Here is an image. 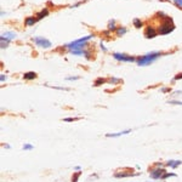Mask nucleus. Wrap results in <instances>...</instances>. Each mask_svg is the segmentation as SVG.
<instances>
[{"mask_svg": "<svg viewBox=\"0 0 182 182\" xmlns=\"http://www.w3.org/2000/svg\"><path fill=\"white\" fill-rule=\"evenodd\" d=\"M163 54L159 52V51H153V52H148L146 54L145 56L142 57H140V59L136 61L138 66H141V67H145V66H148V64H151L153 63L158 57H160Z\"/></svg>", "mask_w": 182, "mask_h": 182, "instance_id": "nucleus-1", "label": "nucleus"}, {"mask_svg": "<svg viewBox=\"0 0 182 182\" xmlns=\"http://www.w3.org/2000/svg\"><path fill=\"white\" fill-rule=\"evenodd\" d=\"M92 38H94L92 34L86 35L84 38H80V39H77V40H74V41H71V43H68V44H66L64 47L66 49H69V50H75V49H84L87 45V41L90 39H92Z\"/></svg>", "mask_w": 182, "mask_h": 182, "instance_id": "nucleus-2", "label": "nucleus"}, {"mask_svg": "<svg viewBox=\"0 0 182 182\" xmlns=\"http://www.w3.org/2000/svg\"><path fill=\"white\" fill-rule=\"evenodd\" d=\"M174 29H175V26H174V23H172V20L169 16H166V17L163 20V24L159 27L158 33L162 35H166V34H170Z\"/></svg>", "mask_w": 182, "mask_h": 182, "instance_id": "nucleus-3", "label": "nucleus"}, {"mask_svg": "<svg viewBox=\"0 0 182 182\" xmlns=\"http://www.w3.org/2000/svg\"><path fill=\"white\" fill-rule=\"evenodd\" d=\"M33 41L35 43V45L43 47V49H50L52 46V43L49 39L44 38V37H34L33 38Z\"/></svg>", "mask_w": 182, "mask_h": 182, "instance_id": "nucleus-4", "label": "nucleus"}, {"mask_svg": "<svg viewBox=\"0 0 182 182\" xmlns=\"http://www.w3.org/2000/svg\"><path fill=\"white\" fill-rule=\"evenodd\" d=\"M113 57L117 61H119V62H136L137 61L135 57L129 56L126 54H120V52H114L113 54Z\"/></svg>", "mask_w": 182, "mask_h": 182, "instance_id": "nucleus-5", "label": "nucleus"}, {"mask_svg": "<svg viewBox=\"0 0 182 182\" xmlns=\"http://www.w3.org/2000/svg\"><path fill=\"white\" fill-rule=\"evenodd\" d=\"M166 172V170L165 169H160V168H155V169H152L150 170V174H151V177L154 178V180H162L163 175Z\"/></svg>", "mask_w": 182, "mask_h": 182, "instance_id": "nucleus-6", "label": "nucleus"}, {"mask_svg": "<svg viewBox=\"0 0 182 182\" xmlns=\"http://www.w3.org/2000/svg\"><path fill=\"white\" fill-rule=\"evenodd\" d=\"M158 34H159L158 30H157L155 28H153V27H151V26L147 27L146 30H145V37H146L147 39H153V38H155Z\"/></svg>", "mask_w": 182, "mask_h": 182, "instance_id": "nucleus-7", "label": "nucleus"}, {"mask_svg": "<svg viewBox=\"0 0 182 182\" xmlns=\"http://www.w3.org/2000/svg\"><path fill=\"white\" fill-rule=\"evenodd\" d=\"M140 175V174H135V172H132V169L128 172L125 171H120V172H115L114 174V177L115 178H124V177H130V176H137Z\"/></svg>", "mask_w": 182, "mask_h": 182, "instance_id": "nucleus-8", "label": "nucleus"}, {"mask_svg": "<svg viewBox=\"0 0 182 182\" xmlns=\"http://www.w3.org/2000/svg\"><path fill=\"white\" fill-rule=\"evenodd\" d=\"M71 54L72 55H75V56H84L85 59H90V54L87 50L85 49H75V50H71Z\"/></svg>", "mask_w": 182, "mask_h": 182, "instance_id": "nucleus-9", "label": "nucleus"}, {"mask_svg": "<svg viewBox=\"0 0 182 182\" xmlns=\"http://www.w3.org/2000/svg\"><path fill=\"white\" fill-rule=\"evenodd\" d=\"M131 132V129H126V130H124V131H120V132H113V134H107L106 137H119V136H123V135H128Z\"/></svg>", "mask_w": 182, "mask_h": 182, "instance_id": "nucleus-10", "label": "nucleus"}, {"mask_svg": "<svg viewBox=\"0 0 182 182\" xmlns=\"http://www.w3.org/2000/svg\"><path fill=\"white\" fill-rule=\"evenodd\" d=\"M182 164V160H168L166 162V165L168 166H170L171 169H176L177 166H180V165Z\"/></svg>", "mask_w": 182, "mask_h": 182, "instance_id": "nucleus-11", "label": "nucleus"}, {"mask_svg": "<svg viewBox=\"0 0 182 182\" xmlns=\"http://www.w3.org/2000/svg\"><path fill=\"white\" fill-rule=\"evenodd\" d=\"M37 22H38V18L37 17H27L26 21H24V24L29 27V26H34Z\"/></svg>", "mask_w": 182, "mask_h": 182, "instance_id": "nucleus-12", "label": "nucleus"}, {"mask_svg": "<svg viewBox=\"0 0 182 182\" xmlns=\"http://www.w3.org/2000/svg\"><path fill=\"white\" fill-rule=\"evenodd\" d=\"M23 78H24V80H33V79L37 78V73H34V72H27V73H24Z\"/></svg>", "mask_w": 182, "mask_h": 182, "instance_id": "nucleus-13", "label": "nucleus"}, {"mask_svg": "<svg viewBox=\"0 0 182 182\" xmlns=\"http://www.w3.org/2000/svg\"><path fill=\"white\" fill-rule=\"evenodd\" d=\"M0 41H1V44H0V46H1V49H5V47H7L9 46V44H10V39H7V38H5V37H0Z\"/></svg>", "mask_w": 182, "mask_h": 182, "instance_id": "nucleus-14", "label": "nucleus"}, {"mask_svg": "<svg viewBox=\"0 0 182 182\" xmlns=\"http://www.w3.org/2000/svg\"><path fill=\"white\" fill-rule=\"evenodd\" d=\"M47 15H49V10H47V9H44V10H41V11L37 15V18H38V21H40V20H43L44 17H46Z\"/></svg>", "mask_w": 182, "mask_h": 182, "instance_id": "nucleus-15", "label": "nucleus"}, {"mask_svg": "<svg viewBox=\"0 0 182 182\" xmlns=\"http://www.w3.org/2000/svg\"><path fill=\"white\" fill-rule=\"evenodd\" d=\"M1 37H5V38H7V39L12 40V39H15L17 35H16V33H12V32H6V33H4V34H1Z\"/></svg>", "mask_w": 182, "mask_h": 182, "instance_id": "nucleus-16", "label": "nucleus"}, {"mask_svg": "<svg viewBox=\"0 0 182 182\" xmlns=\"http://www.w3.org/2000/svg\"><path fill=\"white\" fill-rule=\"evenodd\" d=\"M177 175L175 172H165L164 175H163V177H162V180H166V178H169V177H176Z\"/></svg>", "mask_w": 182, "mask_h": 182, "instance_id": "nucleus-17", "label": "nucleus"}, {"mask_svg": "<svg viewBox=\"0 0 182 182\" xmlns=\"http://www.w3.org/2000/svg\"><path fill=\"white\" fill-rule=\"evenodd\" d=\"M115 32H117V35L118 37H121V35H124L126 33V28L125 27H120V28H118Z\"/></svg>", "mask_w": 182, "mask_h": 182, "instance_id": "nucleus-18", "label": "nucleus"}, {"mask_svg": "<svg viewBox=\"0 0 182 182\" xmlns=\"http://www.w3.org/2000/svg\"><path fill=\"white\" fill-rule=\"evenodd\" d=\"M118 28L115 27V22H114V20H111L109 22H108V30H117Z\"/></svg>", "mask_w": 182, "mask_h": 182, "instance_id": "nucleus-19", "label": "nucleus"}, {"mask_svg": "<svg viewBox=\"0 0 182 182\" xmlns=\"http://www.w3.org/2000/svg\"><path fill=\"white\" fill-rule=\"evenodd\" d=\"M134 26H135V28H141L142 27V21L140 18H135L134 20Z\"/></svg>", "mask_w": 182, "mask_h": 182, "instance_id": "nucleus-20", "label": "nucleus"}, {"mask_svg": "<svg viewBox=\"0 0 182 182\" xmlns=\"http://www.w3.org/2000/svg\"><path fill=\"white\" fill-rule=\"evenodd\" d=\"M107 80L104 79V78H98V79H96V81H95V86H98V85H101V84H104Z\"/></svg>", "mask_w": 182, "mask_h": 182, "instance_id": "nucleus-21", "label": "nucleus"}, {"mask_svg": "<svg viewBox=\"0 0 182 182\" xmlns=\"http://www.w3.org/2000/svg\"><path fill=\"white\" fill-rule=\"evenodd\" d=\"M80 175H81V171H77V172L73 175L72 181H73V182H78V180H79V176H80Z\"/></svg>", "mask_w": 182, "mask_h": 182, "instance_id": "nucleus-22", "label": "nucleus"}, {"mask_svg": "<svg viewBox=\"0 0 182 182\" xmlns=\"http://www.w3.org/2000/svg\"><path fill=\"white\" fill-rule=\"evenodd\" d=\"M121 81H123V80H121V79H118V78H112V79H109V83H111V84H112V83H113V84H120Z\"/></svg>", "mask_w": 182, "mask_h": 182, "instance_id": "nucleus-23", "label": "nucleus"}, {"mask_svg": "<svg viewBox=\"0 0 182 182\" xmlns=\"http://www.w3.org/2000/svg\"><path fill=\"white\" fill-rule=\"evenodd\" d=\"M33 145H30V143H26V145H23V150L24 151H30V150H33Z\"/></svg>", "mask_w": 182, "mask_h": 182, "instance_id": "nucleus-24", "label": "nucleus"}, {"mask_svg": "<svg viewBox=\"0 0 182 182\" xmlns=\"http://www.w3.org/2000/svg\"><path fill=\"white\" fill-rule=\"evenodd\" d=\"M77 120H79V118H64V119H63V121H66V123H71V121H77Z\"/></svg>", "mask_w": 182, "mask_h": 182, "instance_id": "nucleus-25", "label": "nucleus"}, {"mask_svg": "<svg viewBox=\"0 0 182 182\" xmlns=\"http://www.w3.org/2000/svg\"><path fill=\"white\" fill-rule=\"evenodd\" d=\"M168 103H170V104H176V106H182V101H169Z\"/></svg>", "mask_w": 182, "mask_h": 182, "instance_id": "nucleus-26", "label": "nucleus"}, {"mask_svg": "<svg viewBox=\"0 0 182 182\" xmlns=\"http://www.w3.org/2000/svg\"><path fill=\"white\" fill-rule=\"evenodd\" d=\"M172 1L175 3V5H176V6L182 7V0H172Z\"/></svg>", "mask_w": 182, "mask_h": 182, "instance_id": "nucleus-27", "label": "nucleus"}, {"mask_svg": "<svg viewBox=\"0 0 182 182\" xmlns=\"http://www.w3.org/2000/svg\"><path fill=\"white\" fill-rule=\"evenodd\" d=\"M66 79H67V80H78V79H80V77H78V75H75V77H67Z\"/></svg>", "mask_w": 182, "mask_h": 182, "instance_id": "nucleus-28", "label": "nucleus"}, {"mask_svg": "<svg viewBox=\"0 0 182 182\" xmlns=\"http://www.w3.org/2000/svg\"><path fill=\"white\" fill-rule=\"evenodd\" d=\"M178 79H182V73H178L177 75L174 77V81H176V80H178Z\"/></svg>", "mask_w": 182, "mask_h": 182, "instance_id": "nucleus-29", "label": "nucleus"}, {"mask_svg": "<svg viewBox=\"0 0 182 182\" xmlns=\"http://www.w3.org/2000/svg\"><path fill=\"white\" fill-rule=\"evenodd\" d=\"M160 91H162V92H165V94H166V92H170L171 89H168V87H162V89H160Z\"/></svg>", "mask_w": 182, "mask_h": 182, "instance_id": "nucleus-30", "label": "nucleus"}, {"mask_svg": "<svg viewBox=\"0 0 182 182\" xmlns=\"http://www.w3.org/2000/svg\"><path fill=\"white\" fill-rule=\"evenodd\" d=\"M6 80V75H4V74H1V75H0V81L1 83H4Z\"/></svg>", "mask_w": 182, "mask_h": 182, "instance_id": "nucleus-31", "label": "nucleus"}, {"mask_svg": "<svg viewBox=\"0 0 182 182\" xmlns=\"http://www.w3.org/2000/svg\"><path fill=\"white\" fill-rule=\"evenodd\" d=\"M100 47L102 49V50H103V51H107V49H106V46L103 45V43H100Z\"/></svg>", "mask_w": 182, "mask_h": 182, "instance_id": "nucleus-32", "label": "nucleus"}, {"mask_svg": "<svg viewBox=\"0 0 182 182\" xmlns=\"http://www.w3.org/2000/svg\"><path fill=\"white\" fill-rule=\"evenodd\" d=\"M80 166H74V170H75V171H80Z\"/></svg>", "mask_w": 182, "mask_h": 182, "instance_id": "nucleus-33", "label": "nucleus"}]
</instances>
